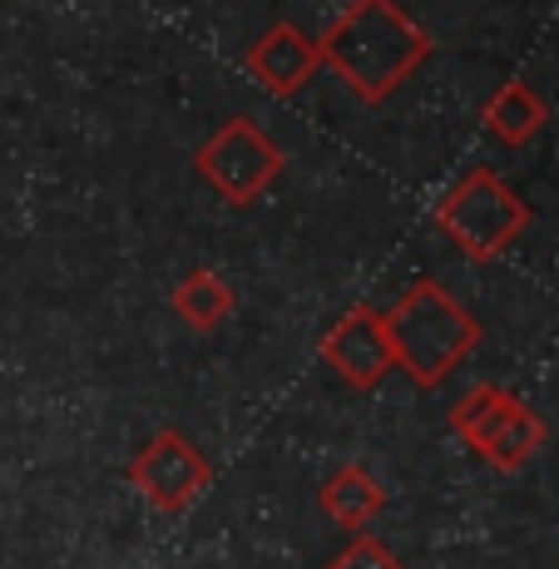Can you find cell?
Segmentation results:
<instances>
[{
	"label": "cell",
	"instance_id": "1",
	"mask_svg": "<svg viewBox=\"0 0 559 569\" xmlns=\"http://www.w3.org/2000/svg\"><path fill=\"white\" fill-rule=\"evenodd\" d=\"M322 64H332L361 100H387L416 64L431 54V36L397 0H352L317 40Z\"/></svg>",
	"mask_w": 559,
	"mask_h": 569
},
{
	"label": "cell",
	"instance_id": "2",
	"mask_svg": "<svg viewBox=\"0 0 559 569\" xmlns=\"http://www.w3.org/2000/svg\"><path fill=\"white\" fill-rule=\"evenodd\" d=\"M381 322H387V337H391V357L421 387H436L480 342V322L431 278L416 282L407 298L397 302V312H387Z\"/></svg>",
	"mask_w": 559,
	"mask_h": 569
},
{
	"label": "cell",
	"instance_id": "3",
	"mask_svg": "<svg viewBox=\"0 0 559 569\" xmlns=\"http://www.w3.org/2000/svg\"><path fill=\"white\" fill-rule=\"evenodd\" d=\"M436 223H441L470 258H496L525 233L530 208L520 203V193H515L506 179H496L490 169H476L441 199Z\"/></svg>",
	"mask_w": 559,
	"mask_h": 569
},
{
	"label": "cell",
	"instance_id": "4",
	"mask_svg": "<svg viewBox=\"0 0 559 569\" xmlns=\"http://www.w3.org/2000/svg\"><path fill=\"white\" fill-rule=\"evenodd\" d=\"M456 431L500 470H520L535 456V446L545 441V426L530 416V407L510 397L500 387H476L456 407Z\"/></svg>",
	"mask_w": 559,
	"mask_h": 569
},
{
	"label": "cell",
	"instance_id": "5",
	"mask_svg": "<svg viewBox=\"0 0 559 569\" xmlns=\"http://www.w3.org/2000/svg\"><path fill=\"white\" fill-rule=\"evenodd\" d=\"M199 173L223 199L248 203L282 173V149L262 134L253 119H228L199 149Z\"/></svg>",
	"mask_w": 559,
	"mask_h": 569
},
{
	"label": "cell",
	"instance_id": "6",
	"mask_svg": "<svg viewBox=\"0 0 559 569\" xmlns=\"http://www.w3.org/2000/svg\"><path fill=\"white\" fill-rule=\"evenodd\" d=\"M129 476H134V486L144 490L159 510H179L208 486V461L169 426V431H159L144 451H139Z\"/></svg>",
	"mask_w": 559,
	"mask_h": 569
},
{
	"label": "cell",
	"instance_id": "7",
	"mask_svg": "<svg viewBox=\"0 0 559 569\" xmlns=\"http://www.w3.org/2000/svg\"><path fill=\"white\" fill-rule=\"evenodd\" d=\"M322 357L342 371L352 387H371L397 357H391V337H387V322L381 312L371 308H352L342 322L332 327V337L322 342Z\"/></svg>",
	"mask_w": 559,
	"mask_h": 569
},
{
	"label": "cell",
	"instance_id": "8",
	"mask_svg": "<svg viewBox=\"0 0 559 569\" xmlns=\"http://www.w3.org/2000/svg\"><path fill=\"white\" fill-rule=\"evenodd\" d=\"M248 64H253V74L268 84L272 94H292V90H302V84L317 74L322 54H317V46L302 36L298 26H272L268 36L253 46Z\"/></svg>",
	"mask_w": 559,
	"mask_h": 569
},
{
	"label": "cell",
	"instance_id": "9",
	"mask_svg": "<svg viewBox=\"0 0 559 569\" xmlns=\"http://www.w3.org/2000/svg\"><path fill=\"white\" fill-rule=\"evenodd\" d=\"M486 124L496 129L506 144H525V139L535 134V129L545 124V100L530 90L525 80H510L506 90L490 100V109H486Z\"/></svg>",
	"mask_w": 559,
	"mask_h": 569
},
{
	"label": "cell",
	"instance_id": "10",
	"mask_svg": "<svg viewBox=\"0 0 559 569\" xmlns=\"http://www.w3.org/2000/svg\"><path fill=\"white\" fill-rule=\"evenodd\" d=\"M322 506L332 510L342 525H361L367 516H377V510H381V486L361 466H342L322 486Z\"/></svg>",
	"mask_w": 559,
	"mask_h": 569
},
{
	"label": "cell",
	"instance_id": "11",
	"mask_svg": "<svg viewBox=\"0 0 559 569\" xmlns=\"http://www.w3.org/2000/svg\"><path fill=\"white\" fill-rule=\"evenodd\" d=\"M173 302H179V312L189 317L193 327H213L218 317L233 308V292H228L223 282H218V272H208V268H203V272H193V278L183 282L179 298H173Z\"/></svg>",
	"mask_w": 559,
	"mask_h": 569
},
{
	"label": "cell",
	"instance_id": "12",
	"mask_svg": "<svg viewBox=\"0 0 559 569\" xmlns=\"http://www.w3.org/2000/svg\"><path fill=\"white\" fill-rule=\"evenodd\" d=\"M327 569H401V560L381 540H357V545H347Z\"/></svg>",
	"mask_w": 559,
	"mask_h": 569
}]
</instances>
